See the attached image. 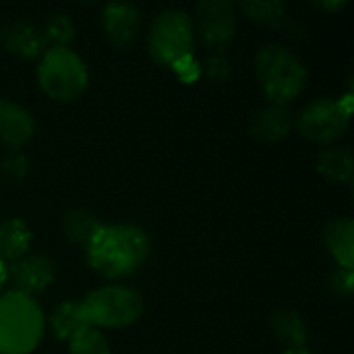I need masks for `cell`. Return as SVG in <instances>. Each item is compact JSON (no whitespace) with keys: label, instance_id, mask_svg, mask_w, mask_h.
I'll use <instances>...</instances> for the list:
<instances>
[{"label":"cell","instance_id":"6da1fadb","mask_svg":"<svg viewBox=\"0 0 354 354\" xmlns=\"http://www.w3.org/2000/svg\"><path fill=\"white\" fill-rule=\"evenodd\" d=\"M151 251L147 232L129 222L102 224L85 247L89 268L106 280H124L139 272Z\"/></svg>","mask_w":354,"mask_h":354},{"label":"cell","instance_id":"7a4b0ae2","mask_svg":"<svg viewBox=\"0 0 354 354\" xmlns=\"http://www.w3.org/2000/svg\"><path fill=\"white\" fill-rule=\"evenodd\" d=\"M44 328L46 317L35 299L15 290L0 295V354L33 353Z\"/></svg>","mask_w":354,"mask_h":354},{"label":"cell","instance_id":"3957f363","mask_svg":"<svg viewBox=\"0 0 354 354\" xmlns=\"http://www.w3.org/2000/svg\"><path fill=\"white\" fill-rule=\"evenodd\" d=\"M255 75L270 104H286L301 95L307 85L305 62L286 46L268 44L255 54Z\"/></svg>","mask_w":354,"mask_h":354},{"label":"cell","instance_id":"277c9868","mask_svg":"<svg viewBox=\"0 0 354 354\" xmlns=\"http://www.w3.org/2000/svg\"><path fill=\"white\" fill-rule=\"evenodd\" d=\"M81 317L93 330H122L137 324L143 315V297L124 284H106L79 301Z\"/></svg>","mask_w":354,"mask_h":354},{"label":"cell","instance_id":"5b68a950","mask_svg":"<svg viewBox=\"0 0 354 354\" xmlns=\"http://www.w3.org/2000/svg\"><path fill=\"white\" fill-rule=\"evenodd\" d=\"M37 85L56 102H75L89 85L85 60L71 48H48L37 62Z\"/></svg>","mask_w":354,"mask_h":354},{"label":"cell","instance_id":"8992f818","mask_svg":"<svg viewBox=\"0 0 354 354\" xmlns=\"http://www.w3.org/2000/svg\"><path fill=\"white\" fill-rule=\"evenodd\" d=\"M193 17L180 8H164L149 25L147 52L160 66H174L180 60L195 56Z\"/></svg>","mask_w":354,"mask_h":354},{"label":"cell","instance_id":"52a82bcc","mask_svg":"<svg viewBox=\"0 0 354 354\" xmlns=\"http://www.w3.org/2000/svg\"><path fill=\"white\" fill-rule=\"evenodd\" d=\"M353 112V93H346L340 100L319 97L307 104L297 116L295 124L299 133L319 145H334L348 131Z\"/></svg>","mask_w":354,"mask_h":354},{"label":"cell","instance_id":"ba28073f","mask_svg":"<svg viewBox=\"0 0 354 354\" xmlns=\"http://www.w3.org/2000/svg\"><path fill=\"white\" fill-rule=\"evenodd\" d=\"M236 4L224 0L201 2L193 19L195 37H199L207 50H226L236 33Z\"/></svg>","mask_w":354,"mask_h":354},{"label":"cell","instance_id":"9c48e42d","mask_svg":"<svg viewBox=\"0 0 354 354\" xmlns=\"http://www.w3.org/2000/svg\"><path fill=\"white\" fill-rule=\"evenodd\" d=\"M56 278V266L46 255H25L8 266V280L15 292L35 297L50 288Z\"/></svg>","mask_w":354,"mask_h":354},{"label":"cell","instance_id":"30bf717a","mask_svg":"<svg viewBox=\"0 0 354 354\" xmlns=\"http://www.w3.org/2000/svg\"><path fill=\"white\" fill-rule=\"evenodd\" d=\"M104 37L116 48H129L141 29V12L129 2H108L100 12Z\"/></svg>","mask_w":354,"mask_h":354},{"label":"cell","instance_id":"8fae6325","mask_svg":"<svg viewBox=\"0 0 354 354\" xmlns=\"http://www.w3.org/2000/svg\"><path fill=\"white\" fill-rule=\"evenodd\" d=\"M33 133H35L33 114L25 106L12 100L0 97V143L10 151H15L27 145L33 139Z\"/></svg>","mask_w":354,"mask_h":354},{"label":"cell","instance_id":"7c38bea8","mask_svg":"<svg viewBox=\"0 0 354 354\" xmlns=\"http://www.w3.org/2000/svg\"><path fill=\"white\" fill-rule=\"evenodd\" d=\"M295 127V114L286 104H268L259 108L249 122V133L263 143H278Z\"/></svg>","mask_w":354,"mask_h":354},{"label":"cell","instance_id":"4fadbf2b","mask_svg":"<svg viewBox=\"0 0 354 354\" xmlns=\"http://www.w3.org/2000/svg\"><path fill=\"white\" fill-rule=\"evenodd\" d=\"M0 44L6 52L19 58H39L48 46L41 35V29L29 21H10L0 31Z\"/></svg>","mask_w":354,"mask_h":354},{"label":"cell","instance_id":"5bb4252c","mask_svg":"<svg viewBox=\"0 0 354 354\" xmlns=\"http://www.w3.org/2000/svg\"><path fill=\"white\" fill-rule=\"evenodd\" d=\"M324 245L338 268H354V222L351 218H336L324 228Z\"/></svg>","mask_w":354,"mask_h":354},{"label":"cell","instance_id":"9a60e30c","mask_svg":"<svg viewBox=\"0 0 354 354\" xmlns=\"http://www.w3.org/2000/svg\"><path fill=\"white\" fill-rule=\"evenodd\" d=\"M31 243L33 232L23 220L8 218L0 222V263L8 268L10 263L29 255Z\"/></svg>","mask_w":354,"mask_h":354},{"label":"cell","instance_id":"2e32d148","mask_svg":"<svg viewBox=\"0 0 354 354\" xmlns=\"http://www.w3.org/2000/svg\"><path fill=\"white\" fill-rule=\"evenodd\" d=\"M317 172L330 183L351 185L354 178V160L351 147L328 145L317 156Z\"/></svg>","mask_w":354,"mask_h":354},{"label":"cell","instance_id":"e0dca14e","mask_svg":"<svg viewBox=\"0 0 354 354\" xmlns=\"http://www.w3.org/2000/svg\"><path fill=\"white\" fill-rule=\"evenodd\" d=\"M270 328H272V334L278 338V342L286 346V351L305 348V344L309 340L307 322L301 317V313H297L292 309L276 311L270 319Z\"/></svg>","mask_w":354,"mask_h":354},{"label":"cell","instance_id":"ac0fdd59","mask_svg":"<svg viewBox=\"0 0 354 354\" xmlns=\"http://www.w3.org/2000/svg\"><path fill=\"white\" fill-rule=\"evenodd\" d=\"M239 10L243 15L259 25L274 27V29H288L290 23V10L284 2H241Z\"/></svg>","mask_w":354,"mask_h":354},{"label":"cell","instance_id":"d6986e66","mask_svg":"<svg viewBox=\"0 0 354 354\" xmlns=\"http://www.w3.org/2000/svg\"><path fill=\"white\" fill-rule=\"evenodd\" d=\"M100 226H102V222L87 209H71L64 214V220H62V232H64L66 241L81 245L83 249L93 239V234L97 232Z\"/></svg>","mask_w":354,"mask_h":354},{"label":"cell","instance_id":"ffe728a7","mask_svg":"<svg viewBox=\"0 0 354 354\" xmlns=\"http://www.w3.org/2000/svg\"><path fill=\"white\" fill-rule=\"evenodd\" d=\"M48 324H50L52 334L58 340H64V342H68L79 330L87 328L83 317H81V309H79L77 301H64L58 307H54Z\"/></svg>","mask_w":354,"mask_h":354},{"label":"cell","instance_id":"44dd1931","mask_svg":"<svg viewBox=\"0 0 354 354\" xmlns=\"http://www.w3.org/2000/svg\"><path fill=\"white\" fill-rule=\"evenodd\" d=\"M39 29H41V35H44L48 48H68V44L75 37V25H73L71 17L64 12L50 15L44 23V27H39Z\"/></svg>","mask_w":354,"mask_h":354},{"label":"cell","instance_id":"7402d4cb","mask_svg":"<svg viewBox=\"0 0 354 354\" xmlns=\"http://www.w3.org/2000/svg\"><path fill=\"white\" fill-rule=\"evenodd\" d=\"M68 354H112V351L100 330L83 328L68 340Z\"/></svg>","mask_w":354,"mask_h":354},{"label":"cell","instance_id":"603a6c76","mask_svg":"<svg viewBox=\"0 0 354 354\" xmlns=\"http://www.w3.org/2000/svg\"><path fill=\"white\" fill-rule=\"evenodd\" d=\"M230 71H232V62L226 50H209L201 64V75H205L212 81H226L230 77Z\"/></svg>","mask_w":354,"mask_h":354},{"label":"cell","instance_id":"cb8c5ba5","mask_svg":"<svg viewBox=\"0 0 354 354\" xmlns=\"http://www.w3.org/2000/svg\"><path fill=\"white\" fill-rule=\"evenodd\" d=\"M0 170L6 178L10 180H23L29 172V160L25 153H21L19 149L15 151H8L2 162H0Z\"/></svg>","mask_w":354,"mask_h":354},{"label":"cell","instance_id":"d4e9b609","mask_svg":"<svg viewBox=\"0 0 354 354\" xmlns=\"http://www.w3.org/2000/svg\"><path fill=\"white\" fill-rule=\"evenodd\" d=\"M354 286V276L353 270H344V268H336L330 276V288L334 295L338 297H351Z\"/></svg>","mask_w":354,"mask_h":354},{"label":"cell","instance_id":"484cf974","mask_svg":"<svg viewBox=\"0 0 354 354\" xmlns=\"http://www.w3.org/2000/svg\"><path fill=\"white\" fill-rule=\"evenodd\" d=\"M6 282H8V268L4 263H0V295L6 286Z\"/></svg>","mask_w":354,"mask_h":354},{"label":"cell","instance_id":"4316f807","mask_svg":"<svg viewBox=\"0 0 354 354\" xmlns=\"http://www.w3.org/2000/svg\"><path fill=\"white\" fill-rule=\"evenodd\" d=\"M282 354H311L307 348H297V351H284Z\"/></svg>","mask_w":354,"mask_h":354}]
</instances>
